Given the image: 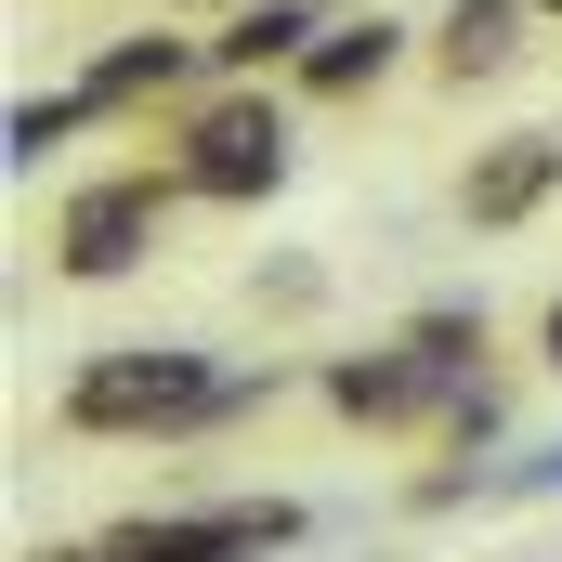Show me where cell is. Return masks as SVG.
<instances>
[{"label":"cell","mask_w":562,"mask_h":562,"mask_svg":"<svg viewBox=\"0 0 562 562\" xmlns=\"http://www.w3.org/2000/svg\"><path fill=\"white\" fill-rule=\"evenodd\" d=\"M550 183H562V144H537V132H524V144H497V157H484L458 196H471V223H524Z\"/></svg>","instance_id":"52a82bcc"},{"label":"cell","mask_w":562,"mask_h":562,"mask_svg":"<svg viewBox=\"0 0 562 562\" xmlns=\"http://www.w3.org/2000/svg\"><path fill=\"white\" fill-rule=\"evenodd\" d=\"M431 393H445V380H431L406 340H393V353H340V367H327V406H340V419H419Z\"/></svg>","instance_id":"277c9868"},{"label":"cell","mask_w":562,"mask_h":562,"mask_svg":"<svg viewBox=\"0 0 562 562\" xmlns=\"http://www.w3.org/2000/svg\"><path fill=\"white\" fill-rule=\"evenodd\" d=\"M196 66V40H119L105 66H92V105H144V92H170Z\"/></svg>","instance_id":"ba28073f"},{"label":"cell","mask_w":562,"mask_h":562,"mask_svg":"<svg viewBox=\"0 0 562 562\" xmlns=\"http://www.w3.org/2000/svg\"><path fill=\"white\" fill-rule=\"evenodd\" d=\"M314 13H327V0H236V13H223V40H210V66H236V79H249V66L314 53V40H327Z\"/></svg>","instance_id":"5b68a950"},{"label":"cell","mask_w":562,"mask_h":562,"mask_svg":"<svg viewBox=\"0 0 562 562\" xmlns=\"http://www.w3.org/2000/svg\"><path fill=\"white\" fill-rule=\"evenodd\" d=\"M249 380H223L210 353H183V340H132V353H92L79 380H66V431H183L210 419V406H236Z\"/></svg>","instance_id":"6da1fadb"},{"label":"cell","mask_w":562,"mask_h":562,"mask_svg":"<svg viewBox=\"0 0 562 562\" xmlns=\"http://www.w3.org/2000/svg\"><path fill=\"white\" fill-rule=\"evenodd\" d=\"M26 562H105V550H26Z\"/></svg>","instance_id":"5bb4252c"},{"label":"cell","mask_w":562,"mask_h":562,"mask_svg":"<svg viewBox=\"0 0 562 562\" xmlns=\"http://www.w3.org/2000/svg\"><path fill=\"white\" fill-rule=\"evenodd\" d=\"M157 210H170V183H92V196H66V276L119 288L157 249Z\"/></svg>","instance_id":"3957f363"},{"label":"cell","mask_w":562,"mask_h":562,"mask_svg":"<svg viewBox=\"0 0 562 562\" xmlns=\"http://www.w3.org/2000/svg\"><path fill=\"white\" fill-rule=\"evenodd\" d=\"M537 340H550V367H562V301H550V327H537Z\"/></svg>","instance_id":"4fadbf2b"},{"label":"cell","mask_w":562,"mask_h":562,"mask_svg":"<svg viewBox=\"0 0 562 562\" xmlns=\"http://www.w3.org/2000/svg\"><path fill=\"white\" fill-rule=\"evenodd\" d=\"M406 353H419L431 380H458V367H471V353H484V314H458V301H431L419 327H406Z\"/></svg>","instance_id":"30bf717a"},{"label":"cell","mask_w":562,"mask_h":562,"mask_svg":"<svg viewBox=\"0 0 562 562\" xmlns=\"http://www.w3.org/2000/svg\"><path fill=\"white\" fill-rule=\"evenodd\" d=\"M497 497H562V445H537V458H524V471H510Z\"/></svg>","instance_id":"7c38bea8"},{"label":"cell","mask_w":562,"mask_h":562,"mask_svg":"<svg viewBox=\"0 0 562 562\" xmlns=\"http://www.w3.org/2000/svg\"><path fill=\"white\" fill-rule=\"evenodd\" d=\"M79 119H92V92H53V105H13V170H40V157H53V144L79 132Z\"/></svg>","instance_id":"8fae6325"},{"label":"cell","mask_w":562,"mask_h":562,"mask_svg":"<svg viewBox=\"0 0 562 562\" xmlns=\"http://www.w3.org/2000/svg\"><path fill=\"white\" fill-rule=\"evenodd\" d=\"M510 13H524V0H445V66H458V79L510 66Z\"/></svg>","instance_id":"9c48e42d"},{"label":"cell","mask_w":562,"mask_h":562,"mask_svg":"<svg viewBox=\"0 0 562 562\" xmlns=\"http://www.w3.org/2000/svg\"><path fill=\"white\" fill-rule=\"evenodd\" d=\"M183 183H196V196H276L288 183V119L262 92H223V105L183 132Z\"/></svg>","instance_id":"7a4b0ae2"},{"label":"cell","mask_w":562,"mask_h":562,"mask_svg":"<svg viewBox=\"0 0 562 562\" xmlns=\"http://www.w3.org/2000/svg\"><path fill=\"white\" fill-rule=\"evenodd\" d=\"M393 53H406V26H380V13H340V26L301 53V92H367V79H393Z\"/></svg>","instance_id":"8992f818"},{"label":"cell","mask_w":562,"mask_h":562,"mask_svg":"<svg viewBox=\"0 0 562 562\" xmlns=\"http://www.w3.org/2000/svg\"><path fill=\"white\" fill-rule=\"evenodd\" d=\"M537 13H562V0H537Z\"/></svg>","instance_id":"9a60e30c"}]
</instances>
